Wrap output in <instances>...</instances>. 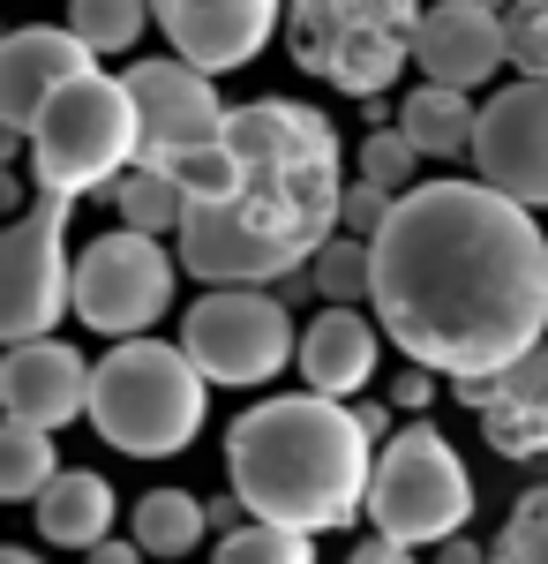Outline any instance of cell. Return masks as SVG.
Masks as SVG:
<instances>
[{"label":"cell","mask_w":548,"mask_h":564,"mask_svg":"<svg viewBox=\"0 0 548 564\" xmlns=\"http://www.w3.org/2000/svg\"><path fill=\"white\" fill-rule=\"evenodd\" d=\"M376 249L383 339L451 384L504 377L548 347V234L541 212L511 204L489 181H421L406 188Z\"/></svg>","instance_id":"6da1fadb"},{"label":"cell","mask_w":548,"mask_h":564,"mask_svg":"<svg viewBox=\"0 0 548 564\" xmlns=\"http://www.w3.org/2000/svg\"><path fill=\"white\" fill-rule=\"evenodd\" d=\"M226 143L241 159V188L226 204H188L180 271L204 286H286L316 263L346 212V143L300 98L233 106Z\"/></svg>","instance_id":"7a4b0ae2"},{"label":"cell","mask_w":548,"mask_h":564,"mask_svg":"<svg viewBox=\"0 0 548 564\" xmlns=\"http://www.w3.org/2000/svg\"><path fill=\"white\" fill-rule=\"evenodd\" d=\"M376 452L383 444L361 430V406L324 391H278L226 430V481L255 520L331 534L369 512Z\"/></svg>","instance_id":"3957f363"},{"label":"cell","mask_w":548,"mask_h":564,"mask_svg":"<svg viewBox=\"0 0 548 564\" xmlns=\"http://www.w3.org/2000/svg\"><path fill=\"white\" fill-rule=\"evenodd\" d=\"M211 414V377L166 339H113L90 369V430L128 459H173L188 452Z\"/></svg>","instance_id":"277c9868"},{"label":"cell","mask_w":548,"mask_h":564,"mask_svg":"<svg viewBox=\"0 0 548 564\" xmlns=\"http://www.w3.org/2000/svg\"><path fill=\"white\" fill-rule=\"evenodd\" d=\"M23 143H31L39 196H90V188L106 196L128 166H143V113H135L128 76L90 68L76 84H61Z\"/></svg>","instance_id":"5b68a950"},{"label":"cell","mask_w":548,"mask_h":564,"mask_svg":"<svg viewBox=\"0 0 548 564\" xmlns=\"http://www.w3.org/2000/svg\"><path fill=\"white\" fill-rule=\"evenodd\" d=\"M421 0H286V45L308 76L346 98H383L414 61Z\"/></svg>","instance_id":"8992f818"},{"label":"cell","mask_w":548,"mask_h":564,"mask_svg":"<svg viewBox=\"0 0 548 564\" xmlns=\"http://www.w3.org/2000/svg\"><path fill=\"white\" fill-rule=\"evenodd\" d=\"M369 520L376 534L421 550V542H451L473 520V481L465 459L451 452V436L414 422L376 452V489H369Z\"/></svg>","instance_id":"52a82bcc"},{"label":"cell","mask_w":548,"mask_h":564,"mask_svg":"<svg viewBox=\"0 0 548 564\" xmlns=\"http://www.w3.org/2000/svg\"><path fill=\"white\" fill-rule=\"evenodd\" d=\"M180 347L211 384H271L286 361L300 354L294 308L271 286H211L204 302L180 316Z\"/></svg>","instance_id":"ba28073f"},{"label":"cell","mask_w":548,"mask_h":564,"mask_svg":"<svg viewBox=\"0 0 548 564\" xmlns=\"http://www.w3.org/2000/svg\"><path fill=\"white\" fill-rule=\"evenodd\" d=\"M68 212L76 196H39L0 234V339H53L61 308H76V263H68Z\"/></svg>","instance_id":"9c48e42d"},{"label":"cell","mask_w":548,"mask_h":564,"mask_svg":"<svg viewBox=\"0 0 548 564\" xmlns=\"http://www.w3.org/2000/svg\"><path fill=\"white\" fill-rule=\"evenodd\" d=\"M173 308V257L158 249V234L113 226L76 257V316L106 339H143Z\"/></svg>","instance_id":"30bf717a"},{"label":"cell","mask_w":548,"mask_h":564,"mask_svg":"<svg viewBox=\"0 0 548 564\" xmlns=\"http://www.w3.org/2000/svg\"><path fill=\"white\" fill-rule=\"evenodd\" d=\"M128 90H135V113H143V166H180L188 151H211L226 143V121H233V106L218 98L211 68H196V61H135L128 68Z\"/></svg>","instance_id":"8fae6325"},{"label":"cell","mask_w":548,"mask_h":564,"mask_svg":"<svg viewBox=\"0 0 548 564\" xmlns=\"http://www.w3.org/2000/svg\"><path fill=\"white\" fill-rule=\"evenodd\" d=\"M473 166H481L489 188H504L511 204L548 212V84L541 76H518L481 106Z\"/></svg>","instance_id":"7c38bea8"},{"label":"cell","mask_w":548,"mask_h":564,"mask_svg":"<svg viewBox=\"0 0 548 564\" xmlns=\"http://www.w3.org/2000/svg\"><path fill=\"white\" fill-rule=\"evenodd\" d=\"M151 15H158V31L173 39L180 61L226 76V68H249L271 45L286 0H151Z\"/></svg>","instance_id":"4fadbf2b"},{"label":"cell","mask_w":548,"mask_h":564,"mask_svg":"<svg viewBox=\"0 0 548 564\" xmlns=\"http://www.w3.org/2000/svg\"><path fill=\"white\" fill-rule=\"evenodd\" d=\"M414 61H421L428 84H451V90L489 84L511 61V15L489 0H436L414 31Z\"/></svg>","instance_id":"5bb4252c"},{"label":"cell","mask_w":548,"mask_h":564,"mask_svg":"<svg viewBox=\"0 0 548 564\" xmlns=\"http://www.w3.org/2000/svg\"><path fill=\"white\" fill-rule=\"evenodd\" d=\"M98 68V53H90L76 31H61V23H23V31H8L0 39V129L8 135H31V121L45 113V98L61 84H76Z\"/></svg>","instance_id":"9a60e30c"},{"label":"cell","mask_w":548,"mask_h":564,"mask_svg":"<svg viewBox=\"0 0 548 564\" xmlns=\"http://www.w3.org/2000/svg\"><path fill=\"white\" fill-rule=\"evenodd\" d=\"M90 369L68 339H23L0 361V406L8 422H31V430H68L76 414H90Z\"/></svg>","instance_id":"2e32d148"},{"label":"cell","mask_w":548,"mask_h":564,"mask_svg":"<svg viewBox=\"0 0 548 564\" xmlns=\"http://www.w3.org/2000/svg\"><path fill=\"white\" fill-rule=\"evenodd\" d=\"M459 399L481 414V436L504 459H541L548 452V347H534L526 361H511L504 377L459 384Z\"/></svg>","instance_id":"e0dca14e"},{"label":"cell","mask_w":548,"mask_h":564,"mask_svg":"<svg viewBox=\"0 0 548 564\" xmlns=\"http://www.w3.org/2000/svg\"><path fill=\"white\" fill-rule=\"evenodd\" d=\"M376 354H383V339L361 308L324 302V316L300 332V377H308V391H324V399H353V391L376 377Z\"/></svg>","instance_id":"ac0fdd59"},{"label":"cell","mask_w":548,"mask_h":564,"mask_svg":"<svg viewBox=\"0 0 548 564\" xmlns=\"http://www.w3.org/2000/svg\"><path fill=\"white\" fill-rule=\"evenodd\" d=\"M31 512H39V542H53V550H98V542H113V512L121 505H113V481L106 475L61 467Z\"/></svg>","instance_id":"d6986e66"},{"label":"cell","mask_w":548,"mask_h":564,"mask_svg":"<svg viewBox=\"0 0 548 564\" xmlns=\"http://www.w3.org/2000/svg\"><path fill=\"white\" fill-rule=\"evenodd\" d=\"M398 129L421 143V159H465L473 135H481V106H473V90L414 84V90H406V106H398Z\"/></svg>","instance_id":"ffe728a7"},{"label":"cell","mask_w":548,"mask_h":564,"mask_svg":"<svg viewBox=\"0 0 548 564\" xmlns=\"http://www.w3.org/2000/svg\"><path fill=\"white\" fill-rule=\"evenodd\" d=\"M128 534L143 542V557H188V550L211 534V505L188 497V489H151V497H135Z\"/></svg>","instance_id":"44dd1931"},{"label":"cell","mask_w":548,"mask_h":564,"mask_svg":"<svg viewBox=\"0 0 548 564\" xmlns=\"http://www.w3.org/2000/svg\"><path fill=\"white\" fill-rule=\"evenodd\" d=\"M106 204H113L121 226H135V234H180V226H188V188L173 174H158V166H128V174L106 188Z\"/></svg>","instance_id":"7402d4cb"},{"label":"cell","mask_w":548,"mask_h":564,"mask_svg":"<svg viewBox=\"0 0 548 564\" xmlns=\"http://www.w3.org/2000/svg\"><path fill=\"white\" fill-rule=\"evenodd\" d=\"M308 286L331 308H361L376 294V249H369L361 234H331V241L316 249V263H308Z\"/></svg>","instance_id":"603a6c76"},{"label":"cell","mask_w":548,"mask_h":564,"mask_svg":"<svg viewBox=\"0 0 548 564\" xmlns=\"http://www.w3.org/2000/svg\"><path fill=\"white\" fill-rule=\"evenodd\" d=\"M61 475V452H53V430H31V422H8L0 430V497L15 505H39L45 481Z\"/></svg>","instance_id":"cb8c5ba5"},{"label":"cell","mask_w":548,"mask_h":564,"mask_svg":"<svg viewBox=\"0 0 548 564\" xmlns=\"http://www.w3.org/2000/svg\"><path fill=\"white\" fill-rule=\"evenodd\" d=\"M158 15L151 0H68V31L90 45V53H128Z\"/></svg>","instance_id":"d4e9b609"},{"label":"cell","mask_w":548,"mask_h":564,"mask_svg":"<svg viewBox=\"0 0 548 564\" xmlns=\"http://www.w3.org/2000/svg\"><path fill=\"white\" fill-rule=\"evenodd\" d=\"M211 564H316V542L300 527L249 520V527H233V534H218Z\"/></svg>","instance_id":"484cf974"},{"label":"cell","mask_w":548,"mask_h":564,"mask_svg":"<svg viewBox=\"0 0 548 564\" xmlns=\"http://www.w3.org/2000/svg\"><path fill=\"white\" fill-rule=\"evenodd\" d=\"M414 174H421V143L398 129V121L361 135V181H376V188H391V196H406V188H421Z\"/></svg>","instance_id":"4316f807"},{"label":"cell","mask_w":548,"mask_h":564,"mask_svg":"<svg viewBox=\"0 0 548 564\" xmlns=\"http://www.w3.org/2000/svg\"><path fill=\"white\" fill-rule=\"evenodd\" d=\"M489 550H496L489 564H548V481H534V489L518 497L511 527L489 542Z\"/></svg>","instance_id":"83f0119b"},{"label":"cell","mask_w":548,"mask_h":564,"mask_svg":"<svg viewBox=\"0 0 548 564\" xmlns=\"http://www.w3.org/2000/svg\"><path fill=\"white\" fill-rule=\"evenodd\" d=\"M391 204H398V196H391V188H376V181H346V212H338V234H361V241H376L383 234V218H391Z\"/></svg>","instance_id":"f1b7e54d"},{"label":"cell","mask_w":548,"mask_h":564,"mask_svg":"<svg viewBox=\"0 0 548 564\" xmlns=\"http://www.w3.org/2000/svg\"><path fill=\"white\" fill-rule=\"evenodd\" d=\"M511 68L548 84V15L541 8H511Z\"/></svg>","instance_id":"f546056e"},{"label":"cell","mask_w":548,"mask_h":564,"mask_svg":"<svg viewBox=\"0 0 548 564\" xmlns=\"http://www.w3.org/2000/svg\"><path fill=\"white\" fill-rule=\"evenodd\" d=\"M428 399H436V369H421V361H414V369L391 384V406H398V414H428Z\"/></svg>","instance_id":"4dcf8cb0"},{"label":"cell","mask_w":548,"mask_h":564,"mask_svg":"<svg viewBox=\"0 0 548 564\" xmlns=\"http://www.w3.org/2000/svg\"><path fill=\"white\" fill-rule=\"evenodd\" d=\"M346 564H421L406 542H391V534H369V542H353V557Z\"/></svg>","instance_id":"1f68e13d"},{"label":"cell","mask_w":548,"mask_h":564,"mask_svg":"<svg viewBox=\"0 0 548 564\" xmlns=\"http://www.w3.org/2000/svg\"><path fill=\"white\" fill-rule=\"evenodd\" d=\"M391 414H398L391 399H361V430L376 436V444H391V436H398V430H391Z\"/></svg>","instance_id":"d6a6232c"},{"label":"cell","mask_w":548,"mask_h":564,"mask_svg":"<svg viewBox=\"0 0 548 564\" xmlns=\"http://www.w3.org/2000/svg\"><path fill=\"white\" fill-rule=\"evenodd\" d=\"M496 550H481V542H465V534H451V542H436V564H489Z\"/></svg>","instance_id":"836d02e7"},{"label":"cell","mask_w":548,"mask_h":564,"mask_svg":"<svg viewBox=\"0 0 548 564\" xmlns=\"http://www.w3.org/2000/svg\"><path fill=\"white\" fill-rule=\"evenodd\" d=\"M90 564H143V542L128 534V542H98V550H84Z\"/></svg>","instance_id":"e575fe53"},{"label":"cell","mask_w":548,"mask_h":564,"mask_svg":"<svg viewBox=\"0 0 548 564\" xmlns=\"http://www.w3.org/2000/svg\"><path fill=\"white\" fill-rule=\"evenodd\" d=\"M0 564H45V557H31V550H0Z\"/></svg>","instance_id":"d590c367"},{"label":"cell","mask_w":548,"mask_h":564,"mask_svg":"<svg viewBox=\"0 0 548 564\" xmlns=\"http://www.w3.org/2000/svg\"><path fill=\"white\" fill-rule=\"evenodd\" d=\"M511 8H541V15H548V0H511Z\"/></svg>","instance_id":"8d00e7d4"}]
</instances>
